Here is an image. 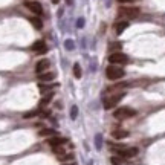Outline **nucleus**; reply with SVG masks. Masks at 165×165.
I'll use <instances>...</instances> for the list:
<instances>
[{
    "mask_svg": "<svg viewBox=\"0 0 165 165\" xmlns=\"http://www.w3.org/2000/svg\"><path fill=\"white\" fill-rule=\"evenodd\" d=\"M109 61H110V64L123 66V64L128 63V57L125 54H123V52H113V54L109 55Z\"/></svg>",
    "mask_w": 165,
    "mask_h": 165,
    "instance_id": "obj_5",
    "label": "nucleus"
},
{
    "mask_svg": "<svg viewBox=\"0 0 165 165\" xmlns=\"http://www.w3.org/2000/svg\"><path fill=\"white\" fill-rule=\"evenodd\" d=\"M119 3H131V2H136V0H118Z\"/></svg>",
    "mask_w": 165,
    "mask_h": 165,
    "instance_id": "obj_26",
    "label": "nucleus"
},
{
    "mask_svg": "<svg viewBox=\"0 0 165 165\" xmlns=\"http://www.w3.org/2000/svg\"><path fill=\"white\" fill-rule=\"evenodd\" d=\"M113 116L118 118V119L133 118V116H136V110L131 109V107H118V109L113 112Z\"/></svg>",
    "mask_w": 165,
    "mask_h": 165,
    "instance_id": "obj_4",
    "label": "nucleus"
},
{
    "mask_svg": "<svg viewBox=\"0 0 165 165\" xmlns=\"http://www.w3.org/2000/svg\"><path fill=\"white\" fill-rule=\"evenodd\" d=\"M74 75H75V78H81V75H82L81 66H80L78 63H75V64H74Z\"/></svg>",
    "mask_w": 165,
    "mask_h": 165,
    "instance_id": "obj_21",
    "label": "nucleus"
},
{
    "mask_svg": "<svg viewBox=\"0 0 165 165\" xmlns=\"http://www.w3.org/2000/svg\"><path fill=\"white\" fill-rule=\"evenodd\" d=\"M49 66H50V61H49L47 58H43V60H40V61L35 64V72H37V74H43V72H46V70L49 69Z\"/></svg>",
    "mask_w": 165,
    "mask_h": 165,
    "instance_id": "obj_8",
    "label": "nucleus"
},
{
    "mask_svg": "<svg viewBox=\"0 0 165 165\" xmlns=\"http://www.w3.org/2000/svg\"><path fill=\"white\" fill-rule=\"evenodd\" d=\"M34 52H38V54H44L46 52V44H44V41L43 40H38L35 41L34 44H32V47H31Z\"/></svg>",
    "mask_w": 165,
    "mask_h": 165,
    "instance_id": "obj_12",
    "label": "nucleus"
},
{
    "mask_svg": "<svg viewBox=\"0 0 165 165\" xmlns=\"http://www.w3.org/2000/svg\"><path fill=\"white\" fill-rule=\"evenodd\" d=\"M38 135L43 136V138H47V136H50V138H52V136H55V135H57V131H55V130H52V128H41L40 131H38Z\"/></svg>",
    "mask_w": 165,
    "mask_h": 165,
    "instance_id": "obj_17",
    "label": "nucleus"
},
{
    "mask_svg": "<svg viewBox=\"0 0 165 165\" xmlns=\"http://www.w3.org/2000/svg\"><path fill=\"white\" fill-rule=\"evenodd\" d=\"M37 115H40V112H38V110H32V112L25 113L23 118H25V119H29V118H34V116H37Z\"/></svg>",
    "mask_w": 165,
    "mask_h": 165,
    "instance_id": "obj_24",
    "label": "nucleus"
},
{
    "mask_svg": "<svg viewBox=\"0 0 165 165\" xmlns=\"http://www.w3.org/2000/svg\"><path fill=\"white\" fill-rule=\"evenodd\" d=\"M110 162H112L113 165H121L124 162V158L123 156H119V155H115V156H112Z\"/></svg>",
    "mask_w": 165,
    "mask_h": 165,
    "instance_id": "obj_19",
    "label": "nucleus"
},
{
    "mask_svg": "<svg viewBox=\"0 0 165 165\" xmlns=\"http://www.w3.org/2000/svg\"><path fill=\"white\" fill-rule=\"evenodd\" d=\"M52 98H54V93H52V92H47V93L41 98V101H40V107H41V109H43V107H46V106L50 103V99H52Z\"/></svg>",
    "mask_w": 165,
    "mask_h": 165,
    "instance_id": "obj_16",
    "label": "nucleus"
},
{
    "mask_svg": "<svg viewBox=\"0 0 165 165\" xmlns=\"http://www.w3.org/2000/svg\"><path fill=\"white\" fill-rule=\"evenodd\" d=\"M116 155H119V156H123V158H133V156L138 155V148H136V147H130V148H125V147H124V148L116 151Z\"/></svg>",
    "mask_w": 165,
    "mask_h": 165,
    "instance_id": "obj_7",
    "label": "nucleus"
},
{
    "mask_svg": "<svg viewBox=\"0 0 165 165\" xmlns=\"http://www.w3.org/2000/svg\"><path fill=\"white\" fill-rule=\"evenodd\" d=\"M109 50H110L112 54H113V52H121V43H110Z\"/></svg>",
    "mask_w": 165,
    "mask_h": 165,
    "instance_id": "obj_20",
    "label": "nucleus"
},
{
    "mask_svg": "<svg viewBox=\"0 0 165 165\" xmlns=\"http://www.w3.org/2000/svg\"><path fill=\"white\" fill-rule=\"evenodd\" d=\"M125 96V92L121 90V92H113V93H107L104 96V109L106 110H110L113 107H116Z\"/></svg>",
    "mask_w": 165,
    "mask_h": 165,
    "instance_id": "obj_1",
    "label": "nucleus"
},
{
    "mask_svg": "<svg viewBox=\"0 0 165 165\" xmlns=\"http://www.w3.org/2000/svg\"><path fill=\"white\" fill-rule=\"evenodd\" d=\"M38 87H40L41 93H47V92H52V89H55V87H57V84H47V82H40V84H38Z\"/></svg>",
    "mask_w": 165,
    "mask_h": 165,
    "instance_id": "obj_15",
    "label": "nucleus"
},
{
    "mask_svg": "<svg viewBox=\"0 0 165 165\" xmlns=\"http://www.w3.org/2000/svg\"><path fill=\"white\" fill-rule=\"evenodd\" d=\"M52 150H54V153H55L58 158H60V156H63V155L66 153V151H64V148H63V145H60V147H54Z\"/></svg>",
    "mask_w": 165,
    "mask_h": 165,
    "instance_id": "obj_23",
    "label": "nucleus"
},
{
    "mask_svg": "<svg viewBox=\"0 0 165 165\" xmlns=\"http://www.w3.org/2000/svg\"><path fill=\"white\" fill-rule=\"evenodd\" d=\"M127 28H128V22H118V23L115 25V32L119 35V34H123Z\"/></svg>",
    "mask_w": 165,
    "mask_h": 165,
    "instance_id": "obj_14",
    "label": "nucleus"
},
{
    "mask_svg": "<svg viewBox=\"0 0 165 165\" xmlns=\"http://www.w3.org/2000/svg\"><path fill=\"white\" fill-rule=\"evenodd\" d=\"M29 22H31V25H32L35 29H41V28H43V22H41L40 17H31Z\"/></svg>",
    "mask_w": 165,
    "mask_h": 165,
    "instance_id": "obj_18",
    "label": "nucleus"
},
{
    "mask_svg": "<svg viewBox=\"0 0 165 165\" xmlns=\"http://www.w3.org/2000/svg\"><path fill=\"white\" fill-rule=\"evenodd\" d=\"M58 2H60V0H52V3H55V5H57Z\"/></svg>",
    "mask_w": 165,
    "mask_h": 165,
    "instance_id": "obj_27",
    "label": "nucleus"
},
{
    "mask_svg": "<svg viewBox=\"0 0 165 165\" xmlns=\"http://www.w3.org/2000/svg\"><path fill=\"white\" fill-rule=\"evenodd\" d=\"M55 72H43V74H38V81L40 82H52L55 80Z\"/></svg>",
    "mask_w": 165,
    "mask_h": 165,
    "instance_id": "obj_9",
    "label": "nucleus"
},
{
    "mask_svg": "<svg viewBox=\"0 0 165 165\" xmlns=\"http://www.w3.org/2000/svg\"><path fill=\"white\" fill-rule=\"evenodd\" d=\"M112 136H113L115 139H124V138L128 136V131H127V130L118 128V130H113V131H112Z\"/></svg>",
    "mask_w": 165,
    "mask_h": 165,
    "instance_id": "obj_13",
    "label": "nucleus"
},
{
    "mask_svg": "<svg viewBox=\"0 0 165 165\" xmlns=\"http://www.w3.org/2000/svg\"><path fill=\"white\" fill-rule=\"evenodd\" d=\"M70 115H72V119H75V118H77V115H78V109H77V106H74V107H72Z\"/></svg>",
    "mask_w": 165,
    "mask_h": 165,
    "instance_id": "obj_25",
    "label": "nucleus"
},
{
    "mask_svg": "<svg viewBox=\"0 0 165 165\" xmlns=\"http://www.w3.org/2000/svg\"><path fill=\"white\" fill-rule=\"evenodd\" d=\"M130 84L128 82H116V84H113V86H110L106 92L107 93H113V92H121V90H124L125 87H128Z\"/></svg>",
    "mask_w": 165,
    "mask_h": 165,
    "instance_id": "obj_11",
    "label": "nucleus"
},
{
    "mask_svg": "<svg viewBox=\"0 0 165 165\" xmlns=\"http://www.w3.org/2000/svg\"><path fill=\"white\" fill-rule=\"evenodd\" d=\"M25 6L31 11V12H34L35 15H41L43 14V8H41V5L38 2H25Z\"/></svg>",
    "mask_w": 165,
    "mask_h": 165,
    "instance_id": "obj_6",
    "label": "nucleus"
},
{
    "mask_svg": "<svg viewBox=\"0 0 165 165\" xmlns=\"http://www.w3.org/2000/svg\"><path fill=\"white\" fill-rule=\"evenodd\" d=\"M64 165H77V164H74V162H72V164H64Z\"/></svg>",
    "mask_w": 165,
    "mask_h": 165,
    "instance_id": "obj_29",
    "label": "nucleus"
},
{
    "mask_svg": "<svg viewBox=\"0 0 165 165\" xmlns=\"http://www.w3.org/2000/svg\"><path fill=\"white\" fill-rule=\"evenodd\" d=\"M66 142H67V141H66L64 138H60V136H57V135H55V136H52V138H50V139L47 141V144H49V145H50L52 148H54V147H60V145H64Z\"/></svg>",
    "mask_w": 165,
    "mask_h": 165,
    "instance_id": "obj_10",
    "label": "nucleus"
},
{
    "mask_svg": "<svg viewBox=\"0 0 165 165\" xmlns=\"http://www.w3.org/2000/svg\"><path fill=\"white\" fill-rule=\"evenodd\" d=\"M141 14V9L136 6H124L118 9V17L121 18H136Z\"/></svg>",
    "mask_w": 165,
    "mask_h": 165,
    "instance_id": "obj_3",
    "label": "nucleus"
},
{
    "mask_svg": "<svg viewBox=\"0 0 165 165\" xmlns=\"http://www.w3.org/2000/svg\"><path fill=\"white\" fill-rule=\"evenodd\" d=\"M124 75H125V70H124L121 66H116V64H110L107 69H106V77L112 81H118L121 80Z\"/></svg>",
    "mask_w": 165,
    "mask_h": 165,
    "instance_id": "obj_2",
    "label": "nucleus"
},
{
    "mask_svg": "<svg viewBox=\"0 0 165 165\" xmlns=\"http://www.w3.org/2000/svg\"><path fill=\"white\" fill-rule=\"evenodd\" d=\"M67 3H69V5H72V0H67Z\"/></svg>",
    "mask_w": 165,
    "mask_h": 165,
    "instance_id": "obj_28",
    "label": "nucleus"
},
{
    "mask_svg": "<svg viewBox=\"0 0 165 165\" xmlns=\"http://www.w3.org/2000/svg\"><path fill=\"white\" fill-rule=\"evenodd\" d=\"M58 159H60L61 162H69V161H72V159H74V155H72V153H64V155H63V156H60Z\"/></svg>",
    "mask_w": 165,
    "mask_h": 165,
    "instance_id": "obj_22",
    "label": "nucleus"
}]
</instances>
